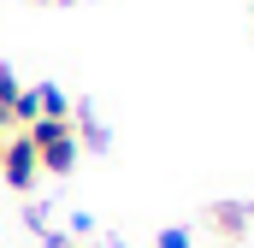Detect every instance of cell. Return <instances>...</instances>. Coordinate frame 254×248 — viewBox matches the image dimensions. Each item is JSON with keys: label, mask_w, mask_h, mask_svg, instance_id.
I'll use <instances>...</instances> for the list:
<instances>
[{"label": "cell", "mask_w": 254, "mask_h": 248, "mask_svg": "<svg viewBox=\"0 0 254 248\" xmlns=\"http://www.w3.org/2000/svg\"><path fill=\"white\" fill-rule=\"evenodd\" d=\"M0 178L18 189H36V178H42V160H36V148H30V136L24 130H6L0 136Z\"/></svg>", "instance_id": "7a4b0ae2"}, {"label": "cell", "mask_w": 254, "mask_h": 248, "mask_svg": "<svg viewBox=\"0 0 254 248\" xmlns=\"http://www.w3.org/2000/svg\"><path fill=\"white\" fill-rule=\"evenodd\" d=\"M154 248H195V231L190 225H166V231L154 237Z\"/></svg>", "instance_id": "8992f818"}, {"label": "cell", "mask_w": 254, "mask_h": 248, "mask_svg": "<svg viewBox=\"0 0 254 248\" xmlns=\"http://www.w3.org/2000/svg\"><path fill=\"white\" fill-rule=\"evenodd\" d=\"M249 219H254V207H249V201H219V207L207 213V231H219L225 243H243Z\"/></svg>", "instance_id": "3957f363"}, {"label": "cell", "mask_w": 254, "mask_h": 248, "mask_svg": "<svg viewBox=\"0 0 254 248\" xmlns=\"http://www.w3.org/2000/svg\"><path fill=\"white\" fill-rule=\"evenodd\" d=\"M36 6H71V0H36Z\"/></svg>", "instance_id": "ba28073f"}, {"label": "cell", "mask_w": 254, "mask_h": 248, "mask_svg": "<svg viewBox=\"0 0 254 248\" xmlns=\"http://www.w3.org/2000/svg\"><path fill=\"white\" fill-rule=\"evenodd\" d=\"M30 107H36V119H71V95H65L60 83H36L30 89Z\"/></svg>", "instance_id": "277c9868"}, {"label": "cell", "mask_w": 254, "mask_h": 248, "mask_svg": "<svg viewBox=\"0 0 254 248\" xmlns=\"http://www.w3.org/2000/svg\"><path fill=\"white\" fill-rule=\"evenodd\" d=\"M24 136H30V148H36L42 172H54V178L77 172V154H83V142H77L71 119H36L30 130H24Z\"/></svg>", "instance_id": "6da1fadb"}, {"label": "cell", "mask_w": 254, "mask_h": 248, "mask_svg": "<svg viewBox=\"0 0 254 248\" xmlns=\"http://www.w3.org/2000/svg\"><path fill=\"white\" fill-rule=\"evenodd\" d=\"M6 130H12V113H0V136H6Z\"/></svg>", "instance_id": "52a82bcc"}, {"label": "cell", "mask_w": 254, "mask_h": 248, "mask_svg": "<svg viewBox=\"0 0 254 248\" xmlns=\"http://www.w3.org/2000/svg\"><path fill=\"white\" fill-rule=\"evenodd\" d=\"M18 95H24L18 71H12V65H0V113H12V107H18Z\"/></svg>", "instance_id": "5b68a950"}]
</instances>
